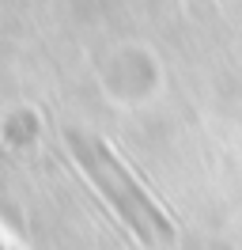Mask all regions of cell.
I'll list each match as a JSON object with an SVG mask.
<instances>
[{
    "label": "cell",
    "mask_w": 242,
    "mask_h": 250,
    "mask_svg": "<svg viewBox=\"0 0 242 250\" xmlns=\"http://www.w3.org/2000/svg\"><path fill=\"white\" fill-rule=\"evenodd\" d=\"M68 148H72L76 167L87 174L91 186L99 189V197H102L144 243H155V239H170V235H174L170 216L159 208V201L151 197L148 189L140 186V178L125 167V159L110 148V141H102L99 133H68Z\"/></svg>",
    "instance_id": "1"
}]
</instances>
